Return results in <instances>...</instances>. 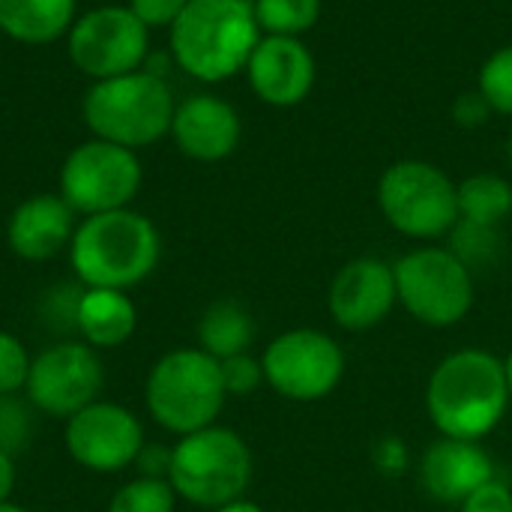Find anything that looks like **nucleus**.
<instances>
[{"instance_id":"2","label":"nucleus","mask_w":512,"mask_h":512,"mask_svg":"<svg viewBox=\"0 0 512 512\" xmlns=\"http://www.w3.org/2000/svg\"><path fill=\"white\" fill-rule=\"evenodd\" d=\"M261 36L252 0H189L168 27V48L189 78L219 84L246 72Z\"/></svg>"},{"instance_id":"34","label":"nucleus","mask_w":512,"mask_h":512,"mask_svg":"<svg viewBox=\"0 0 512 512\" xmlns=\"http://www.w3.org/2000/svg\"><path fill=\"white\" fill-rule=\"evenodd\" d=\"M168 465H171V450L156 444H144V450L135 459L141 477H156V480H168Z\"/></svg>"},{"instance_id":"32","label":"nucleus","mask_w":512,"mask_h":512,"mask_svg":"<svg viewBox=\"0 0 512 512\" xmlns=\"http://www.w3.org/2000/svg\"><path fill=\"white\" fill-rule=\"evenodd\" d=\"M462 512H512V489L501 480H489L462 501Z\"/></svg>"},{"instance_id":"15","label":"nucleus","mask_w":512,"mask_h":512,"mask_svg":"<svg viewBox=\"0 0 512 512\" xmlns=\"http://www.w3.org/2000/svg\"><path fill=\"white\" fill-rule=\"evenodd\" d=\"M396 303V273L381 258L348 261L330 285V315L351 333L378 327Z\"/></svg>"},{"instance_id":"27","label":"nucleus","mask_w":512,"mask_h":512,"mask_svg":"<svg viewBox=\"0 0 512 512\" xmlns=\"http://www.w3.org/2000/svg\"><path fill=\"white\" fill-rule=\"evenodd\" d=\"M36 408L27 399L0 396V450L18 456L30 447L36 429Z\"/></svg>"},{"instance_id":"21","label":"nucleus","mask_w":512,"mask_h":512,"mask_svg":"<svg viewBox=\"0 0 512 512\" xmlns=\"http://www.w3.org/2000/svg\"><path fill=\"white\" fill-rule=\"evenodd\" d=\"M255 342V321L237 300H216L198 321V348L216 360L249 354Z\"/></svg>"},{"instance_id":"7","label":"nucleus","mask_w":512,"mask_h":512,"mask_svg":"<svg viewBox=\"0 0 512 512\" xmlns=\"http://www.w3.org/2000/svg\"><path fill=\"white\" fill-rule=\"evenodd\" d=\"M384 219L411 240H438L459 222L456 183L432 162L399 159L378 180Z\"/></svg>"},{"instance_id":"9","label":"nucleus","mask_w":512,"mask_h":512,"mask_svg":"<svg viewBox=\"0 0 512 512\" xmlns=\"http://www.w3.org/2000/svg\"><path fill=\"white\" fill-rule=\"evenodd\" d=\"M399 303L426 327H453L474 306V279L453 249H414L393 267Z\"/></svg>"},{"instance_id":"13","label":"nucleus","mask_w":512,"mask_h":512,"mask_svg":"<svg viewBox=\"0 0 512 512\" xmlns=\"http://www.w3.org/2000/svg\"><path fill=\"white\" fill-rule=\"evenodd\" d=\"M66 453L75 465L93 474H117L135 465L144 450V426L126 405L102 402L81 408L66 420L63 432Z\"/></svg>"},{"instance_id":"20","label":"nucleus","mask_w":512,"mask_h":512,"mask_svg":"<svg viewBox=\"0 0 512 512\" xmlns=\"http://www.w3.org/2000/svg\"><path fill=\"white\" fill-rule=\"evenodd\" d=\"M78 0H0V33L21 45H48L75 24Z\"/></svg>"},{"instance_id":"19","label":"nucleus","mask_w":512,"mask_h":512,"mask_svg":"<svg viewBox=\"0 0 512 512\" xmlns=\"http://www.w3.org/2000/svg\"><path fill=\"white\" fill-rule=\"evenodd\" d=\"M138 327V309L126 291L114 288H84L78 306V336L96 351L120 348L132 339Z\"/></svg>"},{"instance_id":"12","label":"nucleus","mask_w":512,"mask_h":512,"mask_svg":"<svg viewBox=\"0 0 512 512\" xmlns=\"http://www.w3.org/2000/svg\"><path fill=\"white\" fill-rule=\"evenodd\" d=\"M105 372L99 351L81 339H63L39 351L27 375V402L54 420H69L102 393Z\"/></svg>"},{"instance_id":"31","label":"nucleus","mask_w":512,"mask_h":512,"mask_svg":"<svg viewBox=\"0 0 512 512\" xmlns=\"http://www.w3.org/2000/svg\"><path fill=\"white\" fill-rule=\"evenodd\" d=\"M189 0H129L126 6L135 12V18L147 27V30H168L180 12L186 9Z\"/></svg>"},{"instance_id":"39","label":"nucleus","mask_w":512,"mask_h":512,"mask_svg":"<svg viewBox=\"0 0 512 512\" xmlns=\"http://www.w3.org/2000/svg\"><path fill=\"white\" fill-rule=\"evenodd\" d=\"M504 369H507V384H510V396H512V354L504 360Z\"/></svg>"},{"instance_id":"37","label":"nucleus","mask_w":512,"mask_h":512,"mask_svg":"<svg viewBox=\"0 0 512 512\" xmlns=\"http://www.w3.org/2000/svg\"><path fill=\"white\" fill-rule=\"evenodd\" d=\"M213 512H264L258 504H252V501H234V504H228V507H222V510H213Z\"/></svg>"},{"instance_id":"10","label":"nucleus","mask_w":512,"mask_h":512,"mask_svg":"<svg viewBox=\"0 0 512 512\" xmlns=\"http://www.w3.org/2000/svg\"><path fill=\"white\" fill-rule=\"evenodd\" d=\"M66 54L93 81L138 72L150 54V30L129 6H96L75 18L66 33Z\"/></svg>"},{"instance_id":"25","label":"nucleus","mask_w":512,"mask_h":512,"mask_svg":"<svg viewBox=\"0 0 512 512\" xmlns=\"http://www.w3.org/2000/svg\"><path fill=\"white\" fill-rule=\"evenodd\" d=\"M477 90L486 96L495 114L512 117V45L492 51L477 75Z\"/></svg>"},{"instance_id":"5","label":"nucleus","mask_w":512,"mask_h":512,"mask_svg":"<svg viewBox=\"0 0 512 512\" xmlns=\"http://www.w3.org/2000/svg\"><path fill=\"white\" fill-rule=\"evenodd\" d=\"M225 399L222 366L201 348L168 351L153 363L144 381L147 414L177 438L213 426Z\"/></svg>"},{"instance_id":"4","label":"nucleus","mask_w":512,"mask_h":512,"mask_svg":"<svg viewBox=\"0 0 512 512\" xmlns=\"http://www.w3.org/2000/svg\"><path fill=\"white\" fill-rule=\"evenodd\" d=\"M174 93L165 78L138 69L117 78L93 81L81 102V117L93 138L144 150L171 135Z\"/></svg>"},{"instance_id":"3","label":"nucleus","mask_w":512,"mask_h":512,"mask_svg":"<svg viewBox=\"0 0 512 512\" xmlns=\"http://www.w3.org/2000/svg\"><path fill=\"white\" fill-rule=\"evenodd\" d=\"M159 258V228L132 207L84 216L69 243V267L84 288L129 291L150 279Z\"/></svg>"},{"instance_id":"6","label":"nucleus","mask_w":512,"mask_h":512,"mask_svg":"<svg viewBox=\"0 0 512 512\" xmlns=\"http://www.w3.org/2000/svg\"><path fill=\"white\" fill-rule=\"evenodd\" d=\"M168 483L192 507L222 510L243 501L252 483V453L234 429L213 423L171 447Z\"/></svg>"},{"instance_id":"38","label":"nucleus","mask_w":512,"mask_h":512,"mask_svg":"<svg viewBox=\"0 0 512 512\" xmlns=\"http://www.w3.org/2000/svg\"><path fill=\"white\" fill-rule=\"evenodd\" d=\"M0 512H30L27 507H21V504H12V501H3L0 504Z\"/></svg>"},{"instance_id":"36","label":"nucleus","mask_w":512,"mask_h":512,"mask_svg":"<svg viewBox=\"0 0 512 512\" xmlns=\"http://www.w3.org/2000/svg\"><path fill=\"white\" fill-rule=\"evenodd\" d=\"M15 480H18V468H15V456L0 450V504L12 498L15 492Z\"/></svg>"},{"instance_id":"22","label":"nucleus","mask_w":512,"mask_h":512,"mask_svg":"<svg viewBox=\"0 0 512 512\" xmlns=\"http://www.w3.org/2000/svg\"><path fill=\"white\" fill-rule=\"evenodd\" d=\"M459 219L498 228L512 213V183L501 174H471L456 183Z\"/></svg>"},{"instance_id":"17","label":"nucleus","mask_w":512,"mask_h":512,"mask_svg":"<svg viewBox=\"0 0 512 512\" xmlns=\"http://www.w3.org/2000/svg\"><path fill=\"white\" fill-rule=\"evenodd\" d=\"M75 210L60 195H30L6 222V243L21 261H51L69 249L75 234Z\"/></svg>"},{"instance_id":"33","label":"nucleus","mask_w":512,"mask_h":512,"mask_svg":"<svg viewBox=\"0 0 512 512\" xmlns=\"http://www.w3.org/2000/svg\"><path fill=\"white\" fill-rule=\"evenodd\" d=\"M489 114H495V111L489 108V102H486V96H483L480 90H465V93H459L456 102H453V120H456V126H462V129H477V126H483V123L489 120Z\"/></svg>"},{"instance_id":"24","label":"nucleus","mask_w":512,"mask_h":512,"mask_svg":"<svg viewBox=\"0 0 512 512\" xmlns=\"http://www.w3.org/2000/svg\"><path fill=\"white\" fill-rule=\"evenodd\" d=\"M174 507L177 492L168 480L156 477H138L123 483L108 501V512H174Z\"/></svg>"},{"instance_id":"14","label":"nucleus","mask_w":512,"mask_h":512,"mask_svg":"<svg viewBox=\"0 0 512 512\" xmlns=\"http://www.w3.org/2000/svg\"><path fill=\"white\" fill-rule=\"evenodd\" d=\"M315 75V57L297 36H261L246 63L252 93L273 108L300 105L312 93Z\"/></svg>"},{"instance_id":"30","label":"nucleus","mask_w":512,"mask_h":512,"mask_svg":"<svg viewBox=\"0 0 512 512\" xmlns=\"http://www.w3.org/2000/svg\"><path fill=\"white\" fill-rule=\"evenodd\" d=\"M219 366H222V384L228 396H249L264 384V366L252 354L219 360Z\"/></svg>"},{"instance_id":"23","label":"nucleus","mask_w":512,"mask_h":512,"mask_svg":"<svg viewBox=\"0 0 512 512\" xmlns=\"http://www.w3.org/2000/svg\"><path fill=\"white\" fill-rule=\"evenodd\" d=\"M264 36H303L321 18L324 0H252Z\"/></svg>"},{"instance_id":"28","label":"nucleus","mask_w":512,"mask_h":512,"mask_svg":"<svg viewBox=\"0 0 512 512\" xmlns=\"http://www.w3.org/2000/svg\"><path fill=\"white\" fill-rule=\"evenodd\" d=\"M453 234V252L459 255V261H465V267L471 270L474 264H489L498 258L501 252V234L498 228H486V225H474V222H456Z\"/></svg>"},{"instance_id":"8","label":"nucleus","mask_w":512,"mask_h":512,"mask_svg":"<svg viewBox=\"0 0 512 512\" xmlns=\"http://www.w3.org/2000/svg\"><path fill=\"white\" fill-rule=\"evenodd\" d=\"M144 183V168L135 150L90 138L69 150L60 165V198L81 216L123 210L135 201Z\"/></svg>"},{"instance_id":"29","label":"nucleus","mask_w":512,"mask_h":512,"mask_svg":"<svg viewBox=\"0 0 512 512\" xmlns=\"http://www.w3.org/2000/svg\"><path fill=\"white\" fill-rule=\"evenodd\" d=\"M30 363L33 357L27 354L24 342L15 333L0 330V396H15L27 387Z\"/></svg>"},{"instance_id":"40","label":"nucleus","mask_w":512,"mask_h":512,"mask_svg":"<svg viewBox=\"0 0 512 512\" xmlns=\"http://www.w3.org/2000/svg\"><path fill=\"white\" fill-rule=\"evenodd\" d=\"M507 159H510V168H512V132H510V144H507Z\"/></svg>"},{"instance_id":"1","label":"nucleus","mask_w":512,"mask_h":512,"mask_svg":"<svg viewBox=\"0 0 512 512\" xmlns=\"http://www.w3.org/2000/svg\"><path fill=\"white\" fill-rule=\"evenodd\" d=\"M504 363L480 348H465L441 360L426 387V411L444 438L483 441L510 408Z\"/></svg>"},{"instance_id":"35","label":"nucleus","mask_w":512,"mask_h":512,"mask_svg":"<svg viewBox=\"0 0 512 512\" xmlns=\"http://www.w3.org/2000/svg\"><path fill=\"white\" fill-rule=\"evenodd\" d=\"M375 462H378V468L387 471V474H402L405 465H408V450H405V444H402L399 438H387V441L378 444Z\"/></svg>"},{"instance_id":"11","label":"nucleus","mask_w":512,"mask_h":512,"mask_svg":"<svg viewBox=\"0 0 512 512\" xmlns=\"http://www.w3.org/2000/svg\"><path fill=\"white\" fill-rule=\"evenodd\" d=\"M264 381L291 402H318L330 396L345 375V354L339 342L321 330H288L276 336L264 357Z\"/></svg>"},{"instance_id":"26","label":"nucleus","mask_w":512,"mask_h":512,"mask_svg":"<svg viewBox=\"0 0 512 512\" xmlns=\"http://www.w3.org/2000/svg\"><path fill=\"white\" fill-rule=\"evenodd\" d=\"M84 297V285L75 282H60L42 294L39 303V318L48 330L54 333H78V306Z\"/></svg>"},{"instance_id":"18","label":"nucleus","mask_w":512,"mask_h":512,"mask_svg":"<svg viewBox=\"0 0 512 512\" xmlns=\"http://www.w3.org/2000/svg\"><path fill=\"white\" fill-rule=\"evenodd\" d=\"M426 492L441 504H462L480 486L495 480V465L480 441H435L420 465Z\"/></svg>"},{"instance_id":"16","label":"nucleus","mask_w":512,"mask_h":512,"mask_svg":"<svg viewBox=\"0 0 512 512\" xmlns=\"http://www.w3.org/2000/svg\"><path fill=\"white\" fill-rule=\"evenodd\" d=\"M243 135L240 114L231 102L213 93H195L174 108L171 138L177 150L195 162L228 159Z\"/></svg>"}]
</instances>
